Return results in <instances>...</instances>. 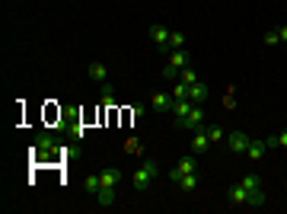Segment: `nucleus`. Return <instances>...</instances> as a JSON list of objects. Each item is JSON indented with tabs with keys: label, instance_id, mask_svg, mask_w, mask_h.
I'll use <instances>...</instances> for the list:
<instances>
[{
	"label": "nucleus",
	"instance_id": "nucleus-6",
	"mask_svg": "<svg viewBox=\"0 0 287 214\" xmlns=\"http://www.w3.org/2000/svg\"><path fill=\"white\" fill-rule=\"evenodd\" d=\"M173 96H166V93H150V109L153 112H173Z\"/></svg>",
	"mask_w": 287,
	"mask_h": 214
},
{
	"label": "nucleus",
	"instance_id": "nucleus-19",
	"mask_svg": "<svg viewBox=\"0 0 287 214\" xmlns=\"http://www.w3.org/2000/svg\"><path fill=\"white\" fill-rule=\"evenodd\" d=\"M239 182H243V185H246V189H249V192H262V182H258V176H255V173H249V176H243V179H239Z\"/></svg>",
	"mask_w": 287,
	"mask_h": 214
},
{
	"label": "nucleus",
	"instance_id": "nucleus-10",
	"mask_svg": "<svg viewBox=\"0 0 287 214\" xmlns=\"http://www.w3.org/2000/svg\"><path fill=\"white\" fill-rule=\"evenodd\" d=\"M176 185H179V189L185 192V195H191V192L198 189V173H182V176H179V182H176Z\"/></svg>",
	"mask_w": 287,
	"mask_h": 214
},
{
	"label": "nucleus",
	"instance_id": "nucleus-1",
	"mask_svg": "<svg viewBox=\"0 0 287 214\" xmlns=\"http://www.w3.org/2000/svg\"><path fill=\"white\" fill-rule=\"evenodd\" d=\"M227 202L230 205H249V208H262L265 205V192H249L243 182L233 185V189L227 192Z\"/></svg>",
	"mask_w": 287,
	"mask_h": 214
},
{
	"label": "nucleus",
	"instance_id": "nucleus-21",
	"mask_svg": "<svg viewBox=\"0 0 287 214\" xmlns=\"http://www.w3.org/2000/svg\"><path fill=\"white\" fill-rule=\"evenodd\" d=\"M179 80H182V83H188V86H191V83H198V73L191 71V68H182V71H179Z\"/></svg>",
	"mask_w": 287,
	"mask_h": 214
},
{
	"label": "nucleus",
	"instance_id": "nucleus-3",
	"mask_svg": "<svg viewBox=\"0 0 287 214\" xmlns=\"http://www.w3.org/2000/svg\"><path fill=\"white\" fill-rule=\"evenodd\" d=\"M176 128H182V131H201V128H204V109L195 103V106H191V112L182 118L179 125H176Z\"/></svg>",
	"mask_w": 287,
	"mask_h": 214
},
{
	"label": "nucleus",
	"instance_id": "nucleus-9",
	"mask_svg": "<svg viewBox=\"0 0 287 214\" xmlns=\"http://www.w3.org/2000/svg\"><path fill=\"white\" fill-rule=\"evenodd\" d=\"M191 106H195L191 99H176V103H173V122H176V125H179L182 118L191 112Z\"/></svg>",
	"mask_w": 287,
	"mask_h": 214
},
{
	"label": "nucleus",
	"instance_id": "nucleus-24",
	"mask_svg": "<svg viewBox=\"0 0 287 214\" xmlns=\"http://www.w3.org/2000/svg\"><path fill=\"white\" fill-rule=\"evenodd\" d=\"M278 42H281V36H278V32H265V45H268V48H275Z\"/></svg>",
	"mask_w": 287,
	"mask_h": 214
},
{
	"label": "nucleus",
	"instance_id": "nucleus-12",
	"mask_svg": "<svg viewBox=\"0 0 287 214\" xmlns=\"http://www.w3.org/2000/svg\"><path fill=\"white\" fill-rule=\"evenodd\" d=\"M169 64H173L176 71H182V68H191V58H188V51H169Z\"/></svg>",
	"mask_w": 287,
	"mask_h": 214
},
{
	"label": "nucleus",
	"instance_id": "nucleus-7",
	"mask_svg": "<svg viewBox=\"0 0 287 214\" xmlns=\"http://www.w3.org/2000/svg\"><path fill=\"white\" fill-rule=\"evenodd\" d=\"M99 179H102V189H115V185L121 182V170L118 166H106V170L99 173Z\"/></svg>",
	"mask_w": 287,
	"mask_h": 214
},
{
	"label": "nucleus",
	"instance_id": "nucleus-23",
	"mask_svg": "<svg viewBox=\"0 0 287 214\" xmlns=\"http://www.w3.org/2000/svg\"><path fill=\"white\" fill-rule=\"evenodd\" d=\"M125 150L128 153H141V141H138V138H128V141H125Z\"/></svg>",
	"mask_w": 287,
	"mask_h": 214
},
{
	"label": "nucleus",
	"instance_id": "nucleus-15",
	"mask_svg": "<svg viewBox=\"0 0 287 214\" xmlns=\"http://www.w3.org/2000/svg\"><path fill=\"white\" fill-rule=\"evenodd\" d=\"M96 202H99V208H112L115 205V189H99L96 192Z\"/></svg>",
	"mask_w": 287,
	"mask_h": 214
},
{
	"label": "nucleus",
	"instance_id": "nucleus-20",
	"mask_svg": "<svg viewBox=\"0 0 287 214\" xmlns=\"http://www.w3.org/2000/svg\"><path fill=\"white\" fill-rule=\"evenodd\" d=\"M179 173H198V160L195 157H182L179 160Z\"/></svg>",
	"mask_w": 287,
	"mask_h": 214
},
{
	"label": "nucleus",
	"instance_id": "nucleus-14",
	"mask_svg": "<svg viewBox=\"0 0 287 214\" xmlns=\"http://www.w3.org/2000/svg\"><path fill=\"white\" fill-rule=\"evenodd\" d=\"M188 99H191V103H204V99H208V86H204L201 80H198V83H191L188 86Z\"/></svg>",
	"mask_w": 287,
	"mask_h": 214
},
{
	"label": "nucleus",
	"instance_id": "nucleus-2",
	"mask_svg": "<svg viewBox=\"0 0 287 214\" xmlns=\"http://www.w3.org/2000/svg\"><path fill=\"white\" fill-rule=\"evenodd\" d=\"M156 176H160V166H156L153 160H144V163H141V170L134 173V179H131V182H134V189H138V192H144V189H147V185L153 182Z\"/></svg>",
	"mask_w": 287,
	"mask_h": 214
},
{
	"label": "nucleus",
	"instance_id": "nucleus-26",
	"mask_svg": "<svg viewBox=\"0 0 287 214\" xmlns=\"http://www.w3.org/2000/svg\"><path fill=\"white\" fill-rule=\"evenodd\" d=\"M278 147H287V131H281V135H278Z\"/></svg>",
	"mask_w": 287,
	"mask_h": 214
},
{
	"label": "nucleus",
	"instance_id": "nucleus-16",
	"mask_svg": "<svg viewBox=\"0 0 287 214\" xmlns=\"http://www.w3.org/2000/svg\"><path fill=\"white\" fill-rule=\"evenodd\" d=\"M208 128V138H211V144H220V141H227V131L220 128V125H204Z\"/></svg>",
	"mask_w": 287,
	"mask_h": 214
},
{
	"label": "nucleus",
	"instance_id": "nucleus-13",
	"mask_svg": "<svg viewBox=\"0 0 287 214\" xmlns=\"http://www.w3.org/2000/svg\"><path fill=\"white\" fill-rule=\"evenodd\" d=\"M86 73H90V77H93V80H96V83H99V86L106 83V77H108V71H106V64H102V61H93L90 68H86Z\"/></svg>",
	"mask_w": 287,
	"mask_h": 214
},
{
	"label": "nucleus",
	"instance_id": "nucleus-17",
	"mask_svg": "<svg viewBox=\"0 0 287 214\" xmlns=\"http://www.w3.org/2000/svg\"><path fill=\"white\" fill-rule=\"evenodd\" d=\"M179 48H185V36H182V32H169V45H166V51H179Z\"/></svg>",
	"mask_w": 287,
	"mask_h": 214
},
{
	"label": "nucleus",
	"instance_id": "nucleus-25",
	"mask_svg": "<svg viewBox=\"0 0 287 214\" xmlns=\"http://www.w3.org/2000/svg\"><path fill=\"white\" fill-rule=\"evenodd\" d=\"M163 77H166V80H179V71H176L173 64H166V68H163Z\"/></svg>",
	"mask_w": 287,
	"mask_h": 214
},
{
	"label": "nucleus",
	"instance_id": "nucleus-18",
	"mask_svg": "<svg viewBox=\"0 0 287 214\" xmlns=\"http://www.w3.org/2000/svg\"><path fill=\"white\" fill-rule=\"evenodd\" d=\"M83 189L90 192V195H96V192L102 189V179H99V173H96V176H86V179H83Z\"/></svg>",
	"mask_w": 287,
	"mask_h": 214
},
{
	"label": "nucleus",
	"instance_id": "nucleus-27",
	"mask_svg": "<svg viewBox=\"0 0 287 214\" xmlns=\"http://www.w3.org/2000/svg\"><path fill=\"white\" fill-rule=\"evenodd\" d=\"M278 36H281V42H287V26H281V29H278Z\"/></svg>",
	"mask_w": 287,
	"mask_h": 214
},
{
	"label": "nucleus",
	"instance_id": "nucleus-4",
	"mask_svg": "<svg viewBox=\"0 0 287 214\" xmlns=\"http://www.w3.org/2000/svg\"><path fill=\"white\" fill-rule=\"evenodd\" d=\"M249 141H252V138L246 135V131H230V135H227V147H230L233 153H246Z\"/></svg>",
	"mask_w": 287,
	"mask_h": 214
},
{
	"label": "nucleus",
	"instance_id": "nucleus-22",
	"mask_svg": "<svg viewBox=\"0 0 287 214\" xmlns=\"http://www.w3.org/2000/svg\"><path fill=\"white\" fill-rule=\"evenodd\" d=\"M173 99H188V83H176V90H173Z\"/></svg>",
	"mask_w": 287,
	"mask_h": 214
},
{
	"label": "nucleus",
	"instance_id": "nucleus-11",
	"mask_svg": "<svg viewBox=\"0 0 287 214\" xmlns=\"http://www.w3.org/2000/svg\"><path fill=\"white\" fill-rule=\"evenodd\" d=\"M150 38H153V42L160 45L163 51H166V45H169V29H166V26H150Z\"/></svg>",
	"mask_w": 287,
	"mask_h": 214
},
{
	"label": "nucleus",
	"instance_id": "nucleus-5",
	"mask_svg": "<svg viewBox=\"0 0 287 214\" xmlns=\"http://www.w3.org/2000/svg\"><path fill=\"white\" fill-rule=\"evenodd\" d=\"M268 150H271V147H268V141H265V138H252L249 147H246V157H249V160H262Z\"/></svg>",
	"mask_w": 287,
	"mask_h": 214
},
{
	"label": "nucleus",
	"instance_id": "nucleus-8",
	"mask_svg": "<svg viewBox=\"0 0 287 214\" xmlns=\"http://www.w3.org/2000/svg\"><path fill=\"white\" fill-rule=\"evenodd\" d=\"M208 147H211L208 128H201V131H191V153H204Z\"/></svg>",
	"mask_w": 287,
	"mask_h": 214
}]
</instances>
